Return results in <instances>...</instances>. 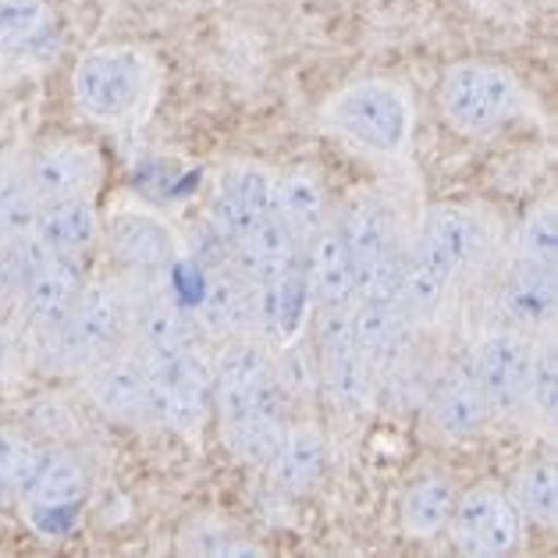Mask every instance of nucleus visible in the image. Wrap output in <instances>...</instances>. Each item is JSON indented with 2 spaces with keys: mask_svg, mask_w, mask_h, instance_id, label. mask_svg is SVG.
I'll return each instance as SVG.
<instances>
[{
  "mask_svg": "<svg viewBox=\"0 0 558 558\" xmlns=\"http://www.w3.org/2000/svg\"><path fill=\"white\" fill-rule=\"evenodd\" d=\"M146 385L149 416L165 427L196 434L207 424L214 402V371L193 345L146 356Z\"/></svg>",
  "mask_w": 558,
  "mask_h": 558,
  "instance_id": "f257e3e1",
  "label": "nucleus"
},
{
  "mask_svg": "<svg viewBox=\"0 0 558 558\" xmlns=\"http://www.w3.org/2000/svg\"><path fill=\"white\" fill-rule=\"evenodd\" d=\"M345 239V250L352 256V275H356L360 299H395L399 303V281L405 250L395 231L388 210L380 203L360 199L352 203L349 214L338 225Z\"/></svg>",
  "mask_w": 558,
  "mask_h": 558,
  "instance_id": "f03ea898",
  "label": "nucleus"
},
{
  "mask_svg": "<svg viewBox=\"0 0 558 558\" xmlns=\"http://www.w3.org/2000/svg\"><path fill=\"white\" fill-rule=\"evenodd\" d=\"M129 324V306L114 284L83 289L68 317L58 324V356L68 366H93L111 352Z\"/></svg>",
  "mask_w": 558,
  "mask_h": 558,
  "instance_id": "7ed1b4c3",
  "label": "nucleus"
},
{
  "mask_svg": "<svg viewBox=\"0 0 558 558\" xmlns=\"http://www.w3.org/2000/svg\"><path fill=\"white\" fill-rule=\"evenodd\" d=\"M214 399L221 410V424H235V420L260 413V410H278L281 402V385L270 360L264 356L260 345L253 342H231L214 366Z\"/></svg>",
  "mask_w": 558,
  "mask_h": 558,
  "instance_id": "20e7f679",
  "label": "nucleus"
},
{
  "mask_svg": "<svg viewBox=\"0 0 558 558\" xmlns=\"http://www.w3.org/2000/svg\"><path fill=\"white\" fill-rule=\"evenodd\" d=\"M75 93L93 118H129L146 93V61L125 47L89 53L75 72Z\"/></svg>",
  "mask_w": 558,
  "mask_h": 558,
  "instance_id": "39448f33",
  "label": "nucleus"
},
{
  "mask_svg": "<svg viewBox=\"0 0 558 558\" xmlns=\"http://www.w3.org/2000/svg\"><path fill=\"white\" fill-rule=\"evenodd\" d=\"M331 121L349 140L380 149V154L399 149L405 143V135H410V107H405V97L385 83H363L342 93L331 107Z\"/></svg>",
  "mask_w": 558,
  "mask_h": 558,
  "instance_id": "423d86ee",
  "label": "nucleus"
},
{
  "mask_svg": "<svg viewBox=\"0 0 558 558\" xmlns=\"http://www.w3.org/2000/svg\"><path fill=\"white\" fill-rule=\"evenodd\" d=\"M445 111L466 132H492L515 111V93L512 78L498 68L487 64H462L445 78L441 89Z\"/></svg>",
  "mask_w": 558,
  "mask_h": 558,
  "instance_id": "0eeeda50",
  "label": "nucleus"
},
{
  "mask_svg": "<svg viewBox=\"0 0 558 558\" xmlns=\"http://www.w3.org/2000/svg\"><path fill=\"white\" fill-rule=\"evenodd\" d=\"M25 171L39 207L58 199H86L100 182V157L78 143H50L36 149Z\"/></svg>",
  "mask_w": 558,
  "mask_h": 558,
  "instance_id": "6e6552de",
  "label": "nucleus"
},
{
  "mask_svg": "<svg viewBox=\"0 0 558 558\" xmlns=\"http://www.w3.org/2000/svg\"><path fill=\"white\" fill-rule=\"evenodd\" d=\"M530 345L520 335H487L481 349H476L473 374L481 380L484 399L498 413H512L526 402V385H530Z\"/></svg>",
  "mask_w": 558,
  "mask_h": 558,
  "instance_id": "1a4fd4ad",
  "label": "nucleus"
},
{
  "mask_svg": "<svg viewBox=\"0 0 558 558\" xmlns=\"http://www.w3.org/2000/svg\"><path fill=\"white\" fill-rule=\"evenodd\" d=\"M452 537L466 555H501L515 544L520 534V520L509 498L498 492H473L452 509Z\"/></svg>",
  "mask_w": 558,
  "mask_h": 558,
  "instance_id": "9d476101",
  "label": "nucleus"
},
{
  "mask_svg": "<svg viewBox=\"0 0 558 558\" xmlns=\"http://www.w3.org/2000/svg\"><path fill=\"white\" fill-rule=\"evenodd\" d=\"M86 289V270L83 260L72 253H50L39 260L22 284V299H25V313L36 328H58L68 317V310L75 306V299Z\"/></svg>",
  "mask_w": 558,
  "mask_h": 558,
  "instance_id": "9b49d317",
  "label": "nucleus"
},
{
  "mask_svg": "<svg viewBox=\"0 0 558 558\" xmlns=\"http://www.w3.org/2000/svg\"><path fill=\"white\" fill-rule=\"evenodd\" d=\"M295 235L284 228L275 214L256 221L239 239H231V267L256 284H275L295 267Z\"/></svg>",
  "mask_w": 558,
  "mask_h": 558,
  "instance_id": "f8f14e48",
  "label": "nucleus"
},
{
  "mask_svg": "<svg viewBox=\"0 0 558 558\" xmlns=\"http://www.w3.org/2000/svg\"><path fill=\"white\" fill-rule=\"evenodd\" d=\"M306 289L317 299L320 310H338L349 306L356 299V275H352V256L345 250L342 231L320 228L310 235L306 250Z\"/></svg>",
  "mask_w": 558,
  "mask_h": 558,
  "instance_id": "ddd939ff",
  "label": "nucleus"
},
{
  "mask_svg": "<svg viewBox=\"0 0 558 558\" xmlns=\"http://www.w3.org/2000/svg\"><path fill=\"white\" fill-rule=\"evenodd\" d=\"M270 174L264 168L239 165L221 174L214 196V225L225 231L228 239H239L242 231H250L256 221H264L270 214Z\"/></svg>",
  "mask_w": 558,
  "mask_h": 558,
  "instance_id": "4468645a",
  "label": "nucleus"
},
{
  "mask_svg": "<svg viewBox=\"0 0 558 558\" xmlns=\"http://www.w3.org/2000/svg\"><path fill=\"white\" fill-rule=\"evenodd\" d=\"M107 246L132 270H160L174 260V235L165 221L143 210H121L107 221Z\"/></svg>",
  "mask_w": 558,
  "mask_h": 558,
  "instance_id": "2eb2a0df",
  "label": "nucleus"
},
{
  "mask_svg": "<svg viewBox=\"0 0 558 558\" xmlns=\"http://www.w3.org/2000/svg\"><path fill=\"white\" fill-rule=\"evenodd\" d=\"M320 349H324V371H328V385L345 405H360L366 395V374L371 366L360 356L356 338H352L349 306L324 310L320 317Z\"/></svg>",
  "mask_w": 558,
  "mask_h": 558,
  "instance_id": "dca6fc26",
  "label": "nucleus"
},
{
  "mask_svg": "<svg viewBox=\"0 0 558 558\" xmlns=\"http://www.w3.org/2000/svg\"><path fill=\"white\" fill-rule=\"evenodd\" d=\"M434 424L452 438H470L484 424L492 405L484 399L481 380L473 374V363H452L441 374L438 388H434V402H430Z\"/></svg>",
  "mask_w": 558,
  "mask_h": 558,
  "instance_id": "f3484780",
  "label": "nucleus"
},
{
  "mask_svg": "<svg viewBox=\"0 0 558 558\" xmlns=\"http://www.w3.org/2000/svg\"><path fill=\"white\" fill-rule=\"evenodd\" d=\"M199 320L203 328L217 335L260 324V284L250 281L239 267H221L203 292Z\"/></svg>",
  "mask_w": 558,
  "mask_h": 558,
  "instance_id": "a211bd4d",
  "label": "nucleus"
},
{
  "mask_svg": "<svg viewBox=\"0 0 558 558\" xmlns=\"http://www.w3.org/2000/svg\"><path fill=\"white\" fill-rule=\"evenodd\" d=\"M352 338L366 366H391L405 345V310L395 299H360L356 313L349 310Z\"/></svg>",
  "mask_w": 558,
  "mask_h": 558,
  "instance_id": "6ab92c4d",
  "label": "nucleus"
},
{
  "mask_svg": "<svg viewBox=\"0 0 558 558\" xmlns=\"http://www.w3.org/2000/svg\"><path fill=\"white\" fill-rule=\"evenodd\" d=\"M89 395L107 416L143 420L149 416L146 363L140 360H100L89 377Z\"/></svg>",
  "mask_w": 558,
  "mask_h": 558,
  "instance_id": "aec40b11",
  "label": "nucleus"
},
{
  "mask_svg": "<svg viewBox=\"0 0 558 558\" xmlns=\"http://www.w3.org/2000/svg\"><path fill=\"white\" fill-rule=\"evenodd\" d=\"M97 210L89 199H58L44 203L36 214L33 235L44 242L50 253L83 256L97 242Z\"/></svg>",
  "mask_w": 558,
  "mask_h": 558,
  "instance_id": "412c9836",
  "label": "nucleus"
},
{
  "mask_svg": "<svg viewBox=\"0 0 558 558\" xmlns=\"http://www.w3.org/2000/svg\"><path fill=\"white\" fill-rule=\"evenodd\" d=\"M267 462L281 487H289V492H310L328 473V448H324V438L313 427L284 430L275 456Z\"/></svg>",
  "mask_w": 558,
  "mask_h": 558,
  "instance_id": "4be33fe9",
  "label": "nucleus"
},
{
  "mask_svg": "<svg viewBox=\"0 0 558 558\" xmlns=\"http://www.w3.org/2000/svg\"><path fill=\"white\" fill-rule=\"evenodd\" d=\"M420 242H424V246H430L459 275L462 267L476 264V256H481V250H484V228L466 210L441 207V210H434L427 217Z\"/></svg>",
  "mask_w": 558,
  "mask_h": 558,
  "instance_id": "5701e85b",
  "label": "nucleus"
},
{
  "mask_svg": "<svg viewBox=\"0 0 558 558\" xmlns=\"http://www.w3.org/2000/svg\"><path fill=\"white\" fill-rule=\"evenodd\" d=\"M456 270L448 267L430 246H420L405 253L402 264V281H399V306L405 313H430L441 306V299L452 289Z\"/></svg>",
  "mask_w": 558,
  "mask_h": 558,
  "instance_id": "b1692460",
  "label": "nucleus"
},
{
  "mask_svg": "<svg viewBox=\"0 0 558 558\" xmlns=\"http://www.w3.org/2000/svg\"><path fill=\"white\" fill-rule=\"evenodd\" d=\"M270 214L292 231L295 239H310L328 221V207H324L320 185L310 174H284L270 189Z\"/></svg>",
  "mask_w": 558,
  "mask_h": 558,
  "instance_id": "393cba45",
  "label": "nucleus"
},
{
  "mask_svg": "<svg viewBox=\"0 0 558 558\" xmlns=\"http://www.w3.org/2000/svg\"><path fill=\"white\" fill-rule=\"evenodd\" d=\"M135 335H140L146 356L193 345V328H189L185 313L160 295L143 299L140 310H135Z\"/></svg>",
  "mask_w": 558,
  "mask_h": 558,
  "instance_id": "a878e982",
  "label": "nucleus"
},
{
  "mask_svg": "<svg viewBox=\"0 0 558 558\" xmlns=\"http://www.w3.org/2000/svg\"><path fill=\"white\" fill-rule=\"evenodd\" d=\"M506 310L512 320L530 324V328H548L555 320V275L551 267L526 264L506 289Z\"/></svg>",
  "mask_w": 558,
  "mask_h": 558,
  "instance_id": "bb28decb",
  "label": "nucleus"
},
{
  "mask_svg": "<svg viewBox=\"0 0 558 558\" xmlns=\"http://www.w3.org/2000/svg\"><path fill=\"white\" fill-rule=\"evenodd\" d=\"M39 214V199L29 185L25 165H0V246L29 235Z\"/></svg>",
  "mask_w": 558,
  "mask_h": 558,
  "instance_id": "cd10ccee",
  "label": "nucleus"
},
{
  "mask_svg": "<svg viewBox=\"0 0 558 558\" xmlns=\"http://www.w3.org/2000/svg\"><path fill=\"white\" fill-rule=\"evenodd\" d=\"M281 434H284V405L250 413L235 420V424H225V445L242 462H267L275 456Z\"/></svg>",
  "mask_w": 558,
  "mask_h": 558,
  "instance_id": "c85d7f7f",
  "label": "nucleus"
},
{
  "mask_svg": "<svg viewBox=\"0 0 558 558\" xmlns=\"http://www.w3.org/2000/svg\"><path fill=\"white\" fill-rule=\"evenodd\" d=\"M86 492V470L83 462L68 452H44V462L33 476V487L25 498H33L36 506H72L75 498Z\"/></svg>",
  "mask_w": 558,
  "mask_h": 558,
  "instance_id": "c756f323",
  "label": "nucleus"
},
{
  "mask_svg": "<svg viewBox=\"0 0 558 558\" xmlns=\"http://www.w3.org/2000/svg\"><path fill=\"white\" fill-rule=\"evenodd\" d=\"M456 492L448 481H438V476H430V481H420L410 487V495H405V526L413 530V534L427 537V534H438L441 526H448L452 520V509H456Z\"/></svg>",
  "mask_w": 558,
  "mask_h": 558,
  "instance_id": "7c9ffc66",
  "label": "nucleus"
},
{
  "mask_svg": "<svg viewBox=\"0 0 558 558\" xmlns=\"http://www.w3.org/2000/svg\"><path fill=\"white\" fill-rule=\"evenodd\" d=\"M50 29V8L44 0H0V50L22 53Z\"/></svg>",
  "mask_w": 558,
  "mask_h": 558,
  "instance_id": "2f4dec72",
  "label": "nucleus"
},
{
  "mask_svg": "<svg viewBox=\"0 0 558 558\" xmlns=\"http://www.w3.org/2000/svg\"><path fill=\"white\" fill-rule=\"evenodd\" d=\"M39 462H44V448L25 441L22 434L0 430V498L29 495Z\"/></svg>",
  "mask_w": 558,
  "mask_h": 558,
  "instance_id": "473e14b6",
  "label": "nucleus"
},
{
  "mask_svg": "<svg viewBox=\"0 0 558 558\" xmlns=\"http://www.w3.org/2000/svg\"><path fill=\"white\" fill-rule=\"evenodd\" d=\"M515 506H520L530 520L551 523L558 509V484L551 466H530L520 481H515Z\"/></svg>",
  "mask_w": 558,
  "mask_h": 558,
  "instance_id": "72a5a7b5",
  "label": "nucleus"
},
{
  "mask_svg": "<svg viewBox=\"0 0 558 558\" xmlns=\"http://www.w3.org/2000/svg\"><path fill=\"white\" fill-rule=\"evenodd\" d=\"M520 253L526 264L534 267H551L555 270V253H558V231H555V214L537 210L520 231Z\"/></svg>",
  "mask_w": 558,
  "mask_h": 558,
  "instance_id": "f704fd0d",
  "label": "nucleus"
},
{
  "mask_svg": "<svg viewBox=\"0 0 558 558\" xmlns=\"http://www.w3.org/2000/svg\"><path fill=\"white\" fill-rule=\"evenodd\" d=\"M526 395L544 416H555V352L541 349L537 356H530V385Z\"/></svg>",
  "mask_w": 558,
  "mask_h": 558,
  "instance_id": "c9c22d12",
  "label": "nucleus"
},
{
  "mask_svg": "<svg viewBox=\"0 0 558 558\" xmlns=\"http://www.w3.org/2000/svg\"><path fill=\"white\" fill-rule=\"evenodd\" d=\"M4 363H8V335L0 328V371H4Z\"/></svg>",
  "mask_w": 558,
  "mask_h": 558,
  "instance_id": "e433bc0d",
  "label": "nucleus"
},
{
  "mask_svg": "<svg viewBox=\"0 0 558 558\" xmlns=\"http://www.w3.org/2000/svg\"><path fill=\"white\" fill-rule=\"evenodd\" d=\"M0 295H4V292H0Z\"/></svg>",
  "mask_w": 558,
  "mask_h": 558,
  "instance_id": "4c0bfd02",
  "label": "nucleus"
}]
</instances>
